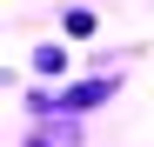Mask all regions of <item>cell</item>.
<instances>
[{
	"label": "cell",
	"instance_id": "cell-2",
	"mask_svg": "<svg viewBox=\"0 0 154 147\" xmlns=\"http://www.w3.org/2000/svg\"><path fill=\"white\" fill-rule=\"evenodd\" d=\"M94 27H100V20H94V14H81V7H74V14H67V40H87Z\"/></svg>",
	"mask_w": 154,
	"mask_h": 147
},
{
	"label": "cell",
	"instance_id": "cell-1",
	"mask_svg": "<svg viewBox=\"0 0 154 147\" xmlns=\"http://www.w3.org/2000/svg\"><path fill=\"white\" fill-rule=\"evenodd\" d=\"M27 147H74V120H54V127H34Z\"/></svg>",
	"mask_w": 154,
	"mask_h": 147
}]
</instances>
